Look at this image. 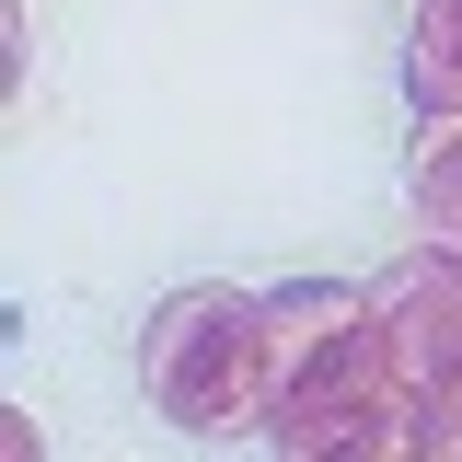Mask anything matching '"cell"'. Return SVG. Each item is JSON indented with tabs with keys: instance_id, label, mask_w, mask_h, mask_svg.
Instances as JSON below:
<instances>
[{
	"instance_id": "1",
	"label": "cell",
	"mask_w": 462,
	"mask_h": 462,
	"mask_svg": "<svg viewBox=\"0 0 462 462\" xmlns=\"http://www.w3.org/2000/svg\"><path fill=\"white\" fill-rule=\"evenodd\" d=\"M266 346H278V393L254 439L278 462H416V404L370 324V289L336 278L266 289Z\"/></svg>"
},
{
	"instance_id": "2",
	"label": "cell",
	"mask_w": 462,
	"mask_h": 462,
	"mask_svg": "<svg viewBox=\"0 0 462 462\" xmlns=\"http://www.w3.org/2000/svg\"><path fill=\"white\" fill-rule=\"evenodd\" d=\"M139 393L185 439H254L278 393V346H266V289L197 278L139 324Z\"/></svg>"
},
{
	"instance_id": "3",
	"label": "cell",
	"mask_w": 462,
	"mask_h": 462,
	"mask_svg": "<svg viewBox=\"0 0 462 462\" xmlns=\"http://www.w3.org/2000/svg\"><path fill=\"white\" fill-rule=\"evenodd\" d=\"M370 324L416 404V462H462V254L416 243L393 278H370Z\"/></svg>"
},
{
	"instance_id": "4",
	"label": "cell",
	"mask_w": 462,
	"mask_h": 462,
	"mask_svg": "<svg viewBox=\"0 0 462 462\" xmlns=\"http://www.w3.org/2000/svg\"><path fill=\"white\" fill-rule=\"evenodd\" d=\"M404 105H416V127L462 116V0H416V23H404Z\"/></svg>"
},
{
	"instance_id": "5",
	"label": "cell",
	"mask_w": 462,
	"mask_h": 462,
	"mask_svg": "<svg viewBox=\"0 0 462 462\" xmlns=\"http://www.w3.org/2000/svg\"><path fill=\"white\" fill-rule=\"evenodd\" d=\"M416 243H451L462 254V116L416 127Z\"/></svg>"
}]
</instances>
